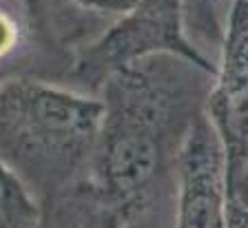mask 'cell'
I'll return each mask as SVG.
<instances>
[{
  "label": "cell",
  "mask_w": 248,
  "mask_h": 228,
  "mask_svg": "<svg viewBox=\"0 0 248 228\" xmlns=\"http://www.w3.org/2000/svg\"><path fill=\"white\" fill-rule=\"evenodd\" d=\"M104 104L36 78L0 84V162L25 186L53 193L95 151Z\"/></svg>",
  "instance_id": "cell-1"
},
{
  "label": "cell",
  "mask_w": 248,
  "mask_h": 228,
  "mask_svg": "<svg viewBox=\"0 0 248 228\" xmlns=\"http://www.w3.org/2000/svg\"><path fill=\"white\" fill-rule=\"evenodd\" d=\"M186 195L182 228H217V146L202 126L186 146Z\"/></svg>",
  "instance_id": "cell-2"
},
{
  "label": "cell",
  "mask_w": 248,
  "mask_h": 228,
  "mask_svg": "<svg viewBox=\"0 0 248 228\" xmlns=\"http://www.w3.org/2000/svg\"><path fill=\"white\" fill-rule=\"evenodd\" d=\"M27 60V22L14 0H0V84L11 78H29Z\"/></svg>",
  "instance_id": "cell-3"
},
{
  "label": "cell",
  "mask_w": 248,
  "mask_h": 228,
  "mask_svg": "<svg viewBox=\"0 0 248 228\" xmlns=\"http://www.w3.org/2000/svg\"><path fill=\"white\" fill-rule=\"evenodd\" d=\"M40 208L27 186L0 162V228H36Z\"/></svg>",
  "instance_id": "cell-4"
},
{
  "label": "cell",
  "mask_w": 248,
  "mask_h": 228,
  "mask_svg": "<svg viewBox=\"0 0 248 228\" xmlns=\"http://www.w3.org/2000/svg\"><path fill=\"white\" fill-rule=\"evenodd\" d=\"M84 2H100V5H111L115 0H84Z\"/></svg>",
  "instance_id": "cell-5"
},
{
  "label": "cell",
  "mask_w": 248,
  "mask_h": 228,
  "mask_svg": "<svg viewBox=\"0 0 248 228\" xmlns=\"http://www.w3.org/2000/svg\"><path fill=\"white\" fill-rule=\"evenodd\" d=\"M36 228H42V224H40V222H38V226H36Z\"/></svg>",
  "instance_id": "cell-6"
}]
</instances>
